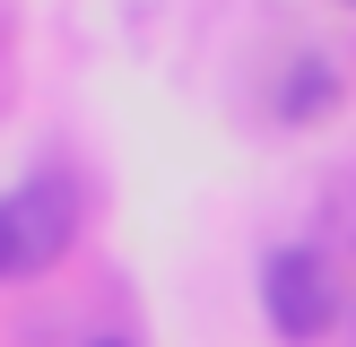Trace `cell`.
Wrapping results in <instances>:
<instances>
[{"label": "cell", "mask_w": 356, "mask_h": 347, "mask_svg": "<svg viewBox=\"0 0 356 347\" xmlns=\"http://www.w3.org/2000/svg\"><path fill=\"white\" fill-rule=\"evenodd\" d=\"M261 312L278 321V339H322L330 330V312H339V287H330V269H322V252H305V243H287V252H270L261 260Z\"/></svg>", "instance_id": "obj_2"}, {"label": "cell", "mask_w": 356, "mask_h": 347, "mask_svg": "<svg viewBox=\"0 0 356 347\" xmlns=\"http://www.w3.org/2000/svg\"><path fill=\"white\" fill-rule=\"evenodd\" d=\"M96 347H122V339H96Z\"/></svg>", "instance_id": "obj_3"}, {"label": "cell", "mask_w": 356, "mask_h": 347, "mask_svg": "<svg viewBox=\"0 0 356 347\" xmlns=\"http://www.w3.org/2000/svg\"><path fill=\"white\" fill-rule=\"evenodd\" d=\"M70 235H79V191H70L61 174L17 183L9 200H0V287H9V278L52 269V260L70 252Z\"/></svg>", "instance_id": "obj_1"}]
</instances>
